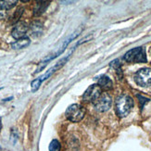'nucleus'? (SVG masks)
Listing matches in <instances>:
<instances>
[{"mask_svg":"<svg viewBox=\"0 0 151 151\" xmlns=\"http://www.w3.org/2000/svg\"><path fill=\"white\" fill-rule=\"evenodd\" d=\"M0 89H1V88H0Z\"/></svg>","mask_w":151,"mask_h":151,"instance_id":"obj_19","label":"nucleus"},{"mask_svg":"<svg viewBox=\"0 0 151 151\" xmlns=\"http://www.w3.org/2000/svg\"><path fill=\"white\" fill-rule=\"evenodd\" d=\"M67 60H68V57H67V58H62V60L58 61L54 67H52L51 69H49V70H47V73H45L42 77H40V80H41L42 82L45 81V80H47V79L49 78L52 74H53V73H55V71H57L58 69L61 68V67L63 66V65L65 64V62L67 61Z\"/></svg>","mask_w":151,"mask_h":151,"instance_id":"obj_8","label":"nucleus"},{"mask_svg":"<svg viewBox=\"0 0 151 151\" xmlns=\"http://www.w3.org/2000/svg\"><path fill=\"white\" fill-rule=\"evenodd\" d=\"M6 10H4L2 8H1V5H0V19H2L6 17Z\"/></svg>","mask_w":151,"mask_h":151,"instance_id":"obj_16","label":"nucleus"},{"mask_svg":"<svg viewBox=\"0 0 151 151\" xmlns=\"http://www.w3.org/2000/svg\"><path fill=\"white\" fill-rule=\"evenodd\" d=\"M49 1H40L37 2L35 8L34 9V14L35 16H39L41 15L42 13H44L45 11V9H47V6H49Z\"/></svg>","mask_w":151,"mask_h":151,"instance_id":"obj_10","label":"nucleus"},{"mask_svg":"<svg viewBox=\"0 0 151 151\" xmlns=\"http://www.w3.org/2000/svg\"><path fill=\"white\" fill-rule=\"evenodd\" d=\"M111 104H112V99L109 94H101V96L98 97V99L95 102L96 109L100 111V112H105L110 109Z\"/></svg>","mask_w":151,"mask_h":151,"instance_id":"obj_6","label":"nucleus"},{"mask_svg":"<svg viewBox=\"0 0 151 151\" xmlns=\"http://www.w3.org/2000/svg\"><path fill=\"white\" fill-rule=\"evenodd\" d=\"M41 83L42 81L40 80V78H38V79H35V80H34L31 83V89H32V92H36L39 87H40V85H41Z\"/></svg>","mask_w":151,"mask_h":151,"instance_id":"obj_15","label":"nucleus"},{"mask_svg":"<svg viewBox=\"0 0 151 151\" xmlns=\"http://www.w3.org/2000/svg\"><path fill=\"white\" fill-rule=\"evenodd\" d=\"M98 86L103 89H110L112 88V81L108 76H101L98 79Z\"/></svg>","mask_w":151,"mask_h":151,"instance_id":"obj_11","label":"nucleus"},{"mask_svg":"<svg viewBox=\"0 0 151 151\" xmlns=\"http://www.w3.org/2000/svg\"><path fill=\"white\" fill-rule=\"evenodd\" d=\"M17 3H18L17 0H6V1H0V5H1V8L4 10L11 9L13 6H16Z\"/></svg>","mask_w":151,"mask_h":151,"instance_id":"obj_13","label":"nucleus"},{"mask_svg":"<svg viewBox=\"0 0 151 151\" xmlns=\"http://www.w3.org/2000/svg\"><path fill=\"white\" fill-rule=\"evenodd\" d=\"M101 96V88L96 84L90 85L83 95V100L85 102H96Z\"/></svg>","mask_w":151,"mask_h":151,"instance_id":"obj_5","label":"nucleus"},{"mask_svg":"<svg viewBox=\"0 0 151 151\" xmlns=\"http://www.w3.org/2000/svg\"><path fill=\"white\" fill-rule=\"evenodd\" d=\"M124 60L131 63H143L147 61L146 51L144 47H135L129 50L123 57Z\"/></svg>","mask_w":151,"mask_h":151,"instance_id":"obj_2","label":"nucleus"},{"mask_svg":"<svg viewBox=\"0 0 151 151\" xmlns=\"http://www.w3.org/2000/svg\"><path fill=\"white\" fill-rule=\"evenodd\" d=\"M49 151H60V144L58 140L54 139L52 140L49 144V147H48Z\"/></svg>","mask_w":151,"mask_h":151,"instance_id":"obj_14","label":"nucleus"},{"mask_svg":"<svg viewBox=\"0 0 151 151\" xmlns=\"http://www.w3.org/2000/svg\"><path fill=\"white\" fill-rule=\"evenodd\" d=\"M28 30H29V27L27 26V24L23 22H19L16 23L14 27H13L12 32H11V35L13 38L19 40V39L24 38L25 35L27 34Z\"/></svg>","mask_w":151,"mask_h":151,"instance_id":"obj_7","label":"nucleus"},{"mask_svg":"<svg viewBox=\"0 0 151 151\" xmlns=\"http://www.w3.org/2000/svg\"><path fill=\"white\" fill-rule=\"evenodd\" d=\"M66 115L67 119L73 122H79L83 119L85 115V109L81 105L78 104H73L67 109L66 110Z\"/></svg>","mask_w":151,"mask_h":151,"instance_id":"obj_3","label":"nucleus"},{"mask_svg":"<svg viewBox=\"0 0 151 151\" xmlns=\"http://www.w3.org/2000/svg\"><path fill=\"white\" fill-rule=\"evenodd\" d=\"M43 32V25L41 22H32L31 25V35L32 36H39Z\"/></svg>","mask_w":151,"mask_h":151,"instance_id":"obj_12","label":"nucleus"},{"mask_svg":"<svg viewBox=\"0 0 151 151\" xmlns=\"http://www.w3.org/2000/svg\"><path fill=\"white\" fill-rule=\"evenodd\" d=\"M135 83L142 87H147L151 85V69L145 68L139 70L134 75Z\"/></svg>","mask_w":151,"mask_h":151,"instance_id":"obj_4","label":"nucleus"},{"mask_svg":"<svg viewBox=\"0 0 151 151\" xmlns=\"http://www.w3.org/2000/svg\"><path fill=\"white\" fill-rule=\"evenodd\" d=\"M31 41L28 37H24L22 39H19V40L15 41L14 43L11 44V47L13 49H22L25 48L26 47H28L30 45Z\"/></svg>","mask_w":151,"mask_h":151,"instance_id":"obj_9","label":"nucleus"},{"mask_svg":"<svg viewBox=\"0 0 151 151\" xmlns=\"http://www.w3.org/2000/svg\"><path fill=\"white\" fill-rule=\"evenodd\" d=\"M150 53H151V48H150Z\"/></svg>","mask_w":151,"mask_h":151,"instance_id":"obj_18","label":"nucleus"},{"mask_svg":"<svg viewBox=\"0 0 151 151\" xmlns=\"http://www.w3.org/2000/svg\"><path fill=\"white\" fill-rule=\"evenodd\" d=\"M1 128H2V122H1V119H0V131H1Z\"/></svg>","mask_w":151,"mask_h":151,"instance_id":"obj_17","label":"nucleus"},{"mask_svg":"<svg viewBox=\"0 0 151 151\" xmlns=\"http://www.w3.org/2000/svg\"><path fill=\"white\" fill-rule=\"evenodd\" d=\"M134 106L133 98L127 95H122L116 99L115 109L116 113L121 118L126 117Z\"/></svg>","mask_w":151,"mask_h":151,"instance_id":"obj_1","label":"nucleus"}]
</instances>
